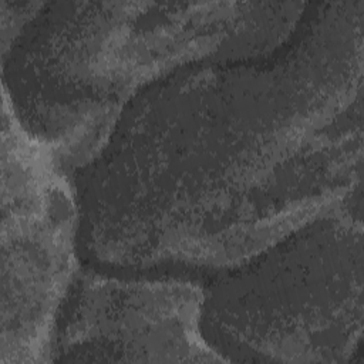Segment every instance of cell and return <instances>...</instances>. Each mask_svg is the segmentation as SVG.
<instances>
[{"label":"cell","instance_id":"1","mask_svg":"<svg viewBox=\"0 0 364 364\" xmlns=\"http://www.w3.org/2000/svg\"><path fill=\"white\" fill-rule=\"evenodd\" d=\"M364 1L307 3L289 38L183 65L139 91L78 169L102 263L233 267L361 205Z\"/></svg>","mask_w":364,"mask_h":364},{"label":"cell","instance_id":"2","mask_svg":"<svg viewBox=\"0 0 364 364\" xmlns=\"http://www.w3.org/2000/svg\"><path fill=\"white\" fill-rule=\"evenodd\" d=\"M287 23L276 1H43L1 53L3 91L27 132L80 169L145 87L196 61L266 54Z\"/></svg>","mask_w":364,"mask_h":364},{"label":"cell","instance_id":"3","mask_svg":"<svg viewBox=\"0 0 364 364\" xmlns=\"http://www.w3.org/2000/svg\"><path fill=\"white\" fill-rule=\"evenodd\" d=\"M203 293L202 331L226 361H351L363 338L361 206L296 229Z\"/></svg>","mask_w":364,"mask_h":364},{"label":"cell","instance_id":"4","mask_svg":"<svg viewBox=\"0 0 364 364\" xmlns=\"http://www.w3.org/2000/svg\"><path fill=\"white\" fill-rule=\"evenodd\" d=\"M77 230L75 191L3 91L0 364L50 361L58 311L78 270Z\"/></svg>","mask_w":364,"mask_h":364},{"label":"cell","instance_id":"5","mask_svg":"<svg viewBox=\"0 0 364 364\" xmlns=\"http://www.w3.org/2000/svg\"><path fill=\"white\" fill-rule=\"evenodd\" d=\"M203 287L77 270L50 344L57 363H225L203 336Z\"/></svg>","mask_w":364,"mask_h":364},{"label":"cell","instance_id":"6","mask_svg":"<svg viewBox=\"0 0 364 364\" xmlns=\"http://www.w3.org/2000/svg\"><path fill=\"white\" fill-rule=\"evenodd\" d=\"M43 1H0L1 16V53H4L21 28L34 17Z\"/></svg>","mask_w":364,"mask_h":364}]
</instances>
